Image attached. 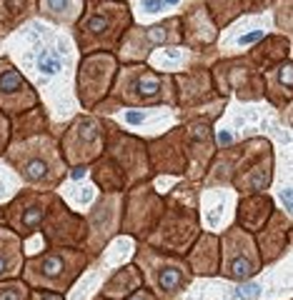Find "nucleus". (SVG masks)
<instances>
[{
  "label": "nucleus",
  "instance_id": "obj_8",
  "mask_svg": "<svg viewBox=\"0 0 293 300\" xmlns=\"http://www.w3.org/2000/svg\"><path fill=\"white\" fill-rule=\"evenodd\" d=\"M273 145L266 138H251L241 145H233L231 178L228 185L238 193H266L273 180Z\"/></svg>",
  "mask_w": 293,
  "mask_h": 300
},
{
  "label": "nucleus",
  "instance_id": "obj_10",
  "mask_svg": "<svg viewBox=\"0 0 293 300\" xmlns=\"http://www.w3.org/2000/svg\"><path fill=\"white\" fill-rule=\"evenodd\" d=\"M163 195L145 180L123 193L121 208V233H128L138 240H145L161 220Z\"/></svg>",
  "mask_w": 293,
  "mask_h": 300
},
{
  "label": "nucleus",
  "instance_id": "obj_15",
  "mask_svg": "<svg viewBox=\"0 0 293 300\" xmlns=\"http://www.w3.org/2000/svg\"><path fill=\"white\" fill-rule=\"evenodd\" d=\"M173 83H175V105L183 108L186 118L193 110H203V108H210V112L221 115L228 103V98H221L215 93L208 68H193L186 73H178L173 75Z\"/></svg>",
  "mask_w": 293,
  "mask_h": 300
},
{
  "label": "nucleus",
  "instance_id": "obj_21",
  "mask_svg": "<svg viewBox=\"0 0 293 300\" xmlns=\"http://www.w3.org/2000/svg\"><path fill=\"white\" fill-rule=\"evenodd\" d=\"M183 125H186V155H188L186 178L191 183H198V180H203V175L215 155L213 130H210V123L203 118H191Z\"/></svg>",
  "mask_w": 293,
  "mask_h": 300
},
{
  "label": "nucleus",
  "instance_id": "obj_7",
  "mask_svg": "<svg viewBox=\"0 0 293 300\" xmlns=\"http://www.w3.org/2000/svg\"><path fill=\"white\" fill-rule=\"evenodd\" d=\"M135 265L143 275L145 288L161 298H175L178 293H183L191 285V278H193L183 255L156 250L143 240L135 250Z\"/></svg>",
  "mask_w": 293,
  "mask_h": 300
},
{
  "label": "nucleus",
  "instance_id": "obj_48",
  "mask_svg": "<svg viewBox=\"0 0 293 300\" xmlns=\"http://www.w3.org/2000/svg\"><path fill=\"white\" fill-rule=\"evenodd\" d=\"M98 300H105V298H98Z\"/></svg>",
  "mask_w": 293,
  "mask_h": 300
},
{
  "label": "nucleus",
  "instance_id": "obj_20",
  "mask_svg": "<svg viewBox=\"0 0 293 300\" xmlns=\"http://www.w3.org/2000/svg\"><path fill=\"white\" fill-rule=\"evenodd\" d=\"M41 103L30 80L10 63V58H0V110L8 118H18Z\"/></svg>",
  "mask_w": 293,
  "mask_h": 300
},
{
  "label": "nucleus",
  "instance_id": "obj_23",
  "mask_svg": "<svg viewBox=\"0 0 293 300\" xmlns=\"http://www.w3.org/2000/svg\"><path fill=\"white\" fill-rule=\"evenodd\" d=\"M253 238H255V248H258L261 262L263 265H271V262L278 260L283 253H288V245H291V215H286L283 210H273L268 223Z\"/></svg>",
  "mask_w": 293,
  "mask_h": 300
},
{
  "label": "nucleus",
  "instance_id": "obj_29",
  "mask_svg": "<svg viewBox=\"0 0 293 300\" xmlns=\"http://www.w3.org/2000/svg\"><path fill=\"white\" fill-rule=\"evenodd\" d=\"M140 285H143V275H140V270H138L135 262H130V265L118 268L111 278H108V283L103 285L100 298H105V300H126Z\"/></svg>",
  "mask_w": 293,
  "mask_h": 300
},
{
  "label": "nucleus",
  "instance_id": "obj_43",
  "mask_svg": "<svg viewBox=\"0 0 293 300\" xmlns=\"http://www.w3.org/2000/svg\"><path fill=\"white\" fill-rule=\"evenodd\" d=\"M281 198L286 203V215H291V188H283L281 190Z\"/></svg>",
  "mask_w": 293,
  "mask_h": 300
},
{
  "label": "nucleus",
  "instance_id": "obj_2",
  "mask_svg": "<svg viewBox=\"0 0 293 300\" xmlns=\"http://www.w3.org/2000/svg\"><path fill=\"white\" fill-rule=\"evenodd\" d=\"M151 108V105H175L173 75L156 73L145 63H128L118 68L111 93L93 110L95 115H111L118 108Z\"/></svg>",
  "mask_w": 293,
  "mask_h": 300
},
{
  "label": "nucleus",
  "instance_id": "obj_25",
  "mask_svg": "<svg viewBox=\"0 0 293 300\" xmlns=\"http://www.w3.org/2000/svg\"><path fill=\"white\" fill-rule=\"evenodd\" d=\"M218 260H221V250H218V235L213 233H201L186 253V262L193 275H215Z\"/></svg>",
  "mask_w": 293,
  "mask_h": 300
},
{
  "label": "nucleus",
  "instance_id": "obj_46",
  "mask_svg": "<svg viewBox=\"0 0 293 300\" xmlns=\"http://www.w3.org/2000/svg\"><path fill=\"white\" fill-rule=\"evenodd\" d=\"M163 5H178V0H163Z\"/></svg>",
  "mask_w": 293,
  "mask_h": 300
},
{
  "label": "nucleus",
  "instance_id": "obj_49",
  "mask_svg": "<svg viewBox=\"0 0 293 300\" xmlns=\"http://www.w3.org/2000/svg\"><path fill=\"white\" fill-rule=\"evenodd\" d=\"M123 3H128V0H123Z\"/></svg>",
  "mask_w": 293,
  "mask_h": 300
},
{
  "label": "nucleus",
  "instance_id": "obj_12",
  "mask_svg": "<svg viewBox=\"0 0 293 300\" xmlns=\"http://www.w3.org/2000/svg\"><path fill=\"white\" fill-rule=\"evenodd\" d=\"M158 45H180V18L173 15L168 20H161L148 28L130 25L128 33L123 35V40L116 50L118 63H145Z\"/></svg>",
  "mask_w": 293,
  "mask_h": 300
},
{
  "label": "nucleus",
  "instance_id": "obj_27",
  "mask_svg": "<svg viewBox=\"0 0 293 300\" xmlns=\"http://www.w3.org/2000/svg\"><path fill=\"white\" fill-rule=\"evenodd\" d=\"M23 262H25L23 238L15 235L5 225H0V283L20 278Z\"/></svg>",
  "mask_w": 293,
  "mask_h": 300
},
{
  "label": "nucleus",
  "instance_id": "obj_38",
  "mask_svg": "<svg viewBox=\"0 0 293 300\" xmlns=\"http://www.w3.org/2000/svg\"><path fill=\"white\" fill-rule=\"evenodd\" d=\"M28 300H63L60 293H50V290H30Z\"/></svg>",
  "mask_w": 293,
  "mask_h": 300
},
{
  "label": "nucleus",
  "instance_id": "obj_19",
  "mask_svg": "<svg viewBox=\"0 0 293 300\" xmlns=\"http://www.w3.org/2000/svg\"><path fill=\"white\" fill-rule=\"evenodd\" d=\"M151 175H186V125H178L170 133L145 143Z\"/></svg>",
  "mask_w": 293,
  "mask_h": 300
},
{
  "label": "nucleus",
  "instance_id": "obj_41",
  "mask_svg": "<svg viewBox=\"0 0 293 300\" xmlns=\"http://www.w3.org/2000/svg\"><path fill=\"white\" fill-rule=\"evenodd\" d=\"M263 35H266L263 30H255V33H248V35H243L238 43H241V45H251V43H255V40H261Z\"/></svg>",
  "mask_w": 293,
  "mask_h": 300
},
{
  "label": "nucleus",
  "instance_id": "obj_11",
  "mask_svg": "<svg viewBox=\"0 0 293 300\" xmlns=\"http://www.w3.org/2000/svg\"><path fill=\"white\" fill-rule=\"evenodd\" d=\"M58 143L68 170L90 168L103 153V120L98 115H78Z\"/></svg>",
  "mask_w": 293,
  "mask_h": 300
},
{
  "label": "nucleus",
  "instance_id": "obj_47",
  "mask_svg": "<svg viewBox=\"0 0 293 300\" xmlns=\"http://www.w3.org/2000/svg\"><path fill=\"white\" fill-rule=\"evenodd\" d=\"M0 223H3V208H0Z\"/></svg>",
  "mask_w": 293,
  "mask_h": 300
},
{
  "label": "nucleus",
  "instance_id": "obj_6",
  "mask_svg": "<svg viewBox=\"0 0 293 300\" xmlns=\"http://www.w3.org/2000/svg\"><path fill=\"white\" fill-rule=\"evenodd\" d=\"M90 260L93 255L83 248H48L45 253L25 258L20 275L30 290H50L63 295L90 265Z\"/></svg>",
  "mask_w": 293,
  "mask_h": 300
},
{
  "label": "nucleus",
  "instance_id": "obj_5",
  "mask_svg": "<svg viewBox=\"0 0 293 300\" xmlns=\"http://www.w3.org/2000/svg\"><path fill=\"white\" fill-rule=\"evenodd\" d=\"M133 25L130 5L123 0H85L81 20L73 25V38L83 55L118 50L123 35Z\"/></svg>",
  "mask_w": 293,
  "mask_h": 300
},
{
  "label": "nucleus",
  "instance_id": "obj_44",
  "mask_svg": "<svg viewBox=\"0 0 293 300\" xmlns=\"http://www.w3.org/2000/svg\"><path fill=\"white\" fill-rule=\"evenodd\" d=\"M85 173H88V168H70V178H73V180L85 178Z\"/></svg>",
  "mask_w": 293,
  "mask_h": 300
},
{
  "label": "nucleus",
  "instance_id": "obj_40",
  "mask_svg": "<svg viewBox=\"0 0 293 300\" xmlns=\"http://www.w3.org/2000/svg\"><path fill=\"white\" fill-rule=\"evenodd\" d=\"M126 300H158V298H156L148 288H138V290H135L130 298H126Z\"/></svg>",
  "mask_w": 293,
  "mask_h": 300
},
{
  "label": "nucleus",
  "instance_id": "obj_17",
  "mask_svg": "<svg viewBox=\"0 0 293 300\" xmlns=\"http://www.w3.org/2000/svg\"><path fill=\"white\" fill-rule=\"evenodd\" d=\"M53 195H55V190H35V188L20 190L3 208V225L10 228L15 235L28 240L35 230H41V223L50 208Z\"/></svg>",
  "mask_w": 293,
  "mask_h": 300
},
{
  "label": "nucleus",
  "instance_id": "obj_13",
  "mask_svg": "<svg viewBox=\"0 0 293 300\" xmlns=\"http://www.w3.org/2000/svg\"><path fill=\"white\" fill-rule=\"evenodd\" d=\"M213 88L221 98L236 93L241 100H261L263 98V73L248 58H228L210 68Z\"/></svg>",
  "mask_w": 293,
  "mask_h": 300
},
{
  "label": "nucleus",
  "instance_id": "obj_4",
  "mask_svg": "<svg viewBox=\"0 0 293 300\" xmlns=\"http://www.w3.org/2000/svg\"><path fill=\"white\" fill-rule=\"evenodd\" d=\"M3 158L23 178V183L35 190H55L68 175V165L60 155V143L50 133L10 143Z\"/></svg>",
  "mask_w": 293,
  "mask_h": 300
},
{
  "label": "nucleus",
  "instance_id": "obj_33",
  "mask_svg": "<svg viewBox=\"0 0 293 300\" xmlns=\"http://www.w3.org/2000/svg\"><path fill=\"white\" fill-rule=\"evenodd\" d=\"M35 65H38L41 75H45V78H50V75H55V73L60 70L63 60H60V55H58L55 50H50V48H43V50H41V55H38V60H35Z\"/></svg>",
  "mask_w": 293,
  "mask_h": 300
},
{
  "label": "nucleus",
  "instance_id": "obj_3",
  "mask_svg": "<svg viewBox=\"0 0 293 300\" xmlns=\"http://www.w3.org/2000/svg\"><path fill=\"white\" fill-rule=\"evenodd\" d=\"M201 235V220H198V190L196 183H180L175 185L170 195L163 198V213L153 228V233L143 243H148L156 250L186 255L188 248Z\"/></svg>",
  "mask_w": 293,
  "mask_h": 300
},
{
  "label": "nucleus",
  "instance_id": "obj_34",
  "mask_svg": "<svg viewBox=\"0 0 293 300\" xmlns=\"http://www.w3.org/2000/svg\"><path fill=\"white\" fill-rule=\"evenodd\" d=\"M30 288L23 280H3L0 283V300H28Z\"/></svg>",
  "mask_w": 293,
  "mask_h": 300
},
{
  "label": "nucleus",
  "instance_id": "obj_45",
  "mask_svg": "<svg viewBox=\"0 0 293 300\" xmlns=\"http://www.w3.org/2000/svg\"><path fill=\"white\" fill-rule=\"evenodd\" d=\"M218 143H221V145H228V143H231V135H228V133H218Z\"/></svg>",
  "mask_w": 293,
  "mask_h": 300
},
{
  "label": "nucleus",
  "instance_id": "obj_30",
  "mask_svg": "<svg viewBox=\"0 0 293 300\" xmlns=\"http://www.w3.org/2000/svg\"><path fill=\"white\" fill-rule=\"evenodd\" d=\"M85 10V0H38V13L55 25L73 28Z\"/></svg>",
  "mask_w": 293,
  "mask_h": 300
},
{
  "label": "nucleus",
  "instance_id": "obj_18",
  "mask_svg": "<svg viewBox=\"0 0 293 300\" xmlns=\"http://www.w3.org/2000/svg\"><path fill=\"white\" fill-rule=\"evenodd\" d=\"M121 208H123V193H103L98 203L85 215L88 235L83 250L90 255H98L108 243L121 233Z\"/></svg>",
  "mask_w": 293,
  "mask_h": 300
},
{
  "label": "nucleus",
  "instance_id": "obj_28",
  "mask_svg": "<svg viewBox=\"0 0 293 300\" xmlns=\"http://www.w3.org/2000/svg\"><path fill=\"white\" fill-rule=\"evenodd\" d=\"M291 58L273 65L263 73V98H268L276 108L286 110L291 105Z\"/></svg>",
  "mask_w": 293,
  "mask_h": 300
},
{
  "label": "nucleus",
  "instance_id": "obj_35",
  "mask_svg": "<svg viewBox=\"0 0 293 300\" xmlns=\"http://www.w3.org/2000/svg\"><path fill=\"white\" fill-rule=\"evenodd\" d=\"M276 25L291 38V0H276Z\"/></svg>",
  "mask_w": 293,
  "mask_h": 300
},
{
  "label": "nucleus",
  "instance_id": "obj_31",
  "mask_svg": "<svg viewBox=\"0 0 293 300\" xmlns=\"http://www.w3.org/2000/svg\"><path fill=\"white\" fill-rule=\"evenodd\" d=\"M38 13V0H0V35L13 33Z\"/></svg>",
  "mask_w": 293,
  "mask_h": 300
},
{
  "label": "nucleus",
  "instance_id": "obj_16",
  "mask_svg": "<svg viewBox=\"0 0 293 300\" xmlns=\"http://www.w3.org/2000/svg\"><path fill=\"white\" fill-rule=\"evenodd\" d=\"M41 233L48 248H83L85 235H88V225L85 215L73 213L65 200L55 193L50 200V208L41 223Z\"/></svg>",
  "mask_w": 293,
  "mask_h": 300
},
{
  "label": "nucleus",
  "instance_id": "obj_1",
  "mask_svg": "<svg viewBox=\"0 0 293 300\" xmlns=\"http://www.w3.org/2000/svg\"><path fill=\"white\" fill-rule=\"evenodd\" d=\"M103 193H126L151 178L145 140L121 130L113 120H103V153L88 168Z\"/></svg>",
  "mask_w": 293,
  "mask_h": 300
},
{
  "label": "nucleus",
  "instance_id": "obj_22",
  "mask_svg": "<svg viewBox=\"0 0 293 300\" xmlns=\"http://www.w3.org/2000/svg\"><path fill=\"white\" fill-rule=\"evenodd\" d=\"M180 18V43L191 50H206L218 40V28L203 0H188Z\"/></svg>",
  "mask_w": 293,
  "mask_h": 300
},
{
  "label": "nucleus",
  "instance_id": "obj_9",
  "mask_svg": "<svg viewBox=\"0 0 293 300\" xmlns=\"http://www.w3.org/2000/svg\"><path fill=\"white\" fill-rule=\"evenodd\" d=\"M218 250H221V260H218V273L228 280H251L261 273V255L255 248V238L238 225L231 228L218 238Z\"/></svg>",
  "mask_w": 293,
  "mask_h": 300
},
{
  "label": "nucleus",
  "instance_id": "obj_26",
  "mask_svg": "<svg viewBox=\"0 0 293 300\" xmlns=\"http://www.w3.org/2000/svg\"><path fill=\"white\" fill-rule=\"evenodd\" d=\"M291 58V38L288 35H263L258 45H253L248 53V60L261 73L271 70L273 65Z\"/></svg>",
  "mask_w": 293,
  "mask_h": 300
},
{
  "label": "nucleus",
  "instance_id": "obj_37",
  "mask_svg": "<svg viewBox=\"0 0 293 300\" xmlns=\"http://www.w3.org/2000/svg\"><path fill=\"white\" fill-rule=\"evenodd\" d=\"M273 3H276V0H241L243 13H261V10L271 8Z\"/></svg>",
  "mask_w": 293,
  "mask_h": 300
},
{
  "label": "nucleus",
  "instance_id": "obj_42",
  "mask_svg": "<svg viewBox=\"0 0 293 300\" xmlns=\"http://www.w3.org/2000/svg\"><path fill=\"white\" fill-rule=\"evenodd\" d=\"M126 120H128V123H133V125H138V123H143V120H145V110H135V112H126Z\"/></svg>",
  "mask_w": 293,
  "mask_h": 300
},
{
  "label": "nucleus",
  "instance_id": "obj_39",
  "mask_svg": "<svg viewBox=\"0 0 293 300\" xmlns=\"http://www.w3.org/2000/svg\"><path fill=\"white\" fill-rule=\"evenodd\" d=\"M143 10L151 13V15L161 13V10H163V0H143Z\"/></svg>",
  "mask_w": 293,
  "mask_h": 300
},
{
  "label": "nucleus",
  "instance_id": "obj_32",
  "mask_svg": "<svg viewBox=\"0 0 293 300\" xmlns=\"http://www.w3.org/2000/svg\"><path fill=\"white\" fill-rule=\"evenodd\" d=\"M206 8H208V15L213 18L215 28L223 30L226 25H231L236 18L243 15V5L241 0H203Z\"/></svg>",
  "mask_w": 293,
  "mask_h": 300
},
{
  "label": "nucleus",
  "instance_id": "obj_36",
  "mask_svg": "<svg viewBox=\"0 0 293 300\" xmlns=\"http://www.w3.org/2000/svg\"><path fill=\"white\" fill-rule=\"evenodd\" d=\"M8 145H10V118L0 110V158L5 155Z\"/></svg>",
  "mask_w": 293,
  "mask_h": 300
},
{
  "label": "nucleus",
  "instance_id": "obj_14",
  "mask_svg": "<svg viewBox=\"0 0 293 300\" xmlns=\"http://www.w3.org/2000/svg\"><path fill=\"white\" fill-rule=\"evenodd\" d=\"M118 68H121V63L113 53L83 55V60L78 65V75H76V90H78V100L85 110H93L100 100H105V95L113 88Z\"/></svg>",
  "mask_w": 293,
  "mask_h": 300
},
{
  "label": "nucleus",
  "instance_id": "obj_24",
  "mask_svg": "<svg viewBox=\"0 0 293 300\" xmlns=\"http://www.w3.org/2000/svg\"><path fill=\"white\" fill-rule=\"evenodd\" d=\"M273 210H276V205H273V198L268 193H246L238 200L236 225L241 230L255 235L268 223V218H271Z\"/></svg>",
  "mask_w": 293,
  "mask_h": 300
}]
</instances>
